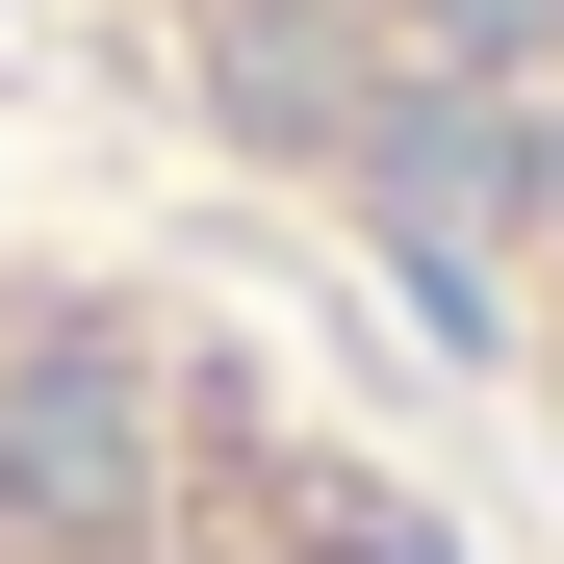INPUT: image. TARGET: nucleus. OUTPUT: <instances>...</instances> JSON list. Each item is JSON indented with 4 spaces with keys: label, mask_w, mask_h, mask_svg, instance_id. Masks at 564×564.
Returning <instances> with one entry per match:
<instances>
[{
    "label": "nucleus",
    "mask_w": 564,
    "mask_h": 564,
    "mask_svg": "<svg viewBox=\"0 0 564 564\" xmlns=\"http://www.w3.org/2000/svg\"><path fill=\"white\" fill-rule=\"evenodd\" d=\"M0 564H564L308 282L0 231Z\"/></svg>",
    "instance_id": "nucleus-1"
}]
</instances>
